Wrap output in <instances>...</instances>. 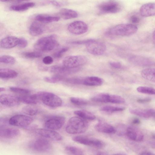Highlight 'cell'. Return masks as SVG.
<instances>
[{
  "label": "cell",
  "mask_w": 155,
  "mask_h": 155,
  "mask_svg": "<svg viewBox=\"0 0 155 155\" xmlns=\"http://www.w3.org/2000/svg\"><path fill=\"white\" fill-rule=\"evenodd\" d=\"M36 132L38 134L43 137L56 141L62 140L63 137L58 133L48 129L38 128Z\"/></svg>",
  "instance_id": "obj_14"
},
{
  "label": "cell",
  "mask_w": 155,
  "mask_h": 155,
  "mask_svg": "<svg viewBox=\"0 0 155 155\" xmlns=\"http://www.w3.org/2000/svg\"><path fill=\"white\" fill-rule=\"evenodd\" d=\"M65 150L69 155H84L83 150L75 146H67L65 147Z\"/></svg>",
  "instance_id": "obj_33"
},
{
  "label": "cell",
  "mask_w": 155,
  "mask_h": 155,
  "mask_svg": "<svg viewBox=\"0 0 155 155\" xmlns=\"http://www.w3.org/2000/svg\"><path fill=\"white\" fill-rule=\"evenodd\" d=\"M79 68H70L63 66L54 65L50 68V71L55 75L65 76L76 72L79 70Z\"/></svg>",
  "instance_id": "obj_17"
},
{
  "label": "cell",
  "mask_w": 155,
  "mask_h": 155,
  "mask_svg": "<svg viewBox=\"0 0 155 155\" xmlns=\"http://www.w3.org/2000/svg\"><path fill=\"white\" fill-rule=\"evenodd\" d=\"M70 101L73 104L77 106H84L88 104V102L86 100L77 97H71Z\"/></svg>",
  "instance_id": "obj_40"
},
{
  "label": "cell",
  "mask_w": 155,
  "mask_h": 155,
  "mask_svg": "<svg viewBox=\"0 0 155 155\" xmlns=\"http://www.w3.org/2000/svg\"><path fill=\"white\" fill-rule=\"evenodd\" d=\"M114 155H126L123 154H115Z\"/></svg>",
  "instance_id": "obj_56"
},
{
  "label": "cell",
  "mask_w": 155,
  "mask_h": 155,
  "mask_svg": "<svg viewBox=\"0 0 155 155\" xmlns=\"http://www.w3.org/2000/svg\"><path fill=\"white\" fill-rule=\"evenodd\" d=\"M140 155H155V154L150 152L144 151Z\"/></svg>",
  "instance_id": "obj_52"
},
{
  "label": "cell",
  "mask_w": 155,
  "mask_h": 155,
  "mask_svg": "<svg viewBox=\"0 0 155 155\" xmlns=\"http://www.w3.org/2000/svg\"><path fill=\"white\" fill-rule=\"evenodd\" d=\"M42 61L45 64H50L53 62V59L51 57L47 56L43 58Z\"/></svg>",
  "instance_id": "obj_46"
},
{
  "label": "cell",
  "mask_w": 155,
  "mask_h": 155,
  "mask_svg": "<svg viewBox=\"0 0 155 155\" xmlns=\"http://www.w3.org/2000/svg\"><path fill=\"white\" fill-rule=\"evenodd\" d=\"M19 38L14 36H8L3 38L0 42L1 48L10 49L18 45Z\"/></svg>",
  "instance_id": "obj_18"
},
{
  "label": "cell",
  "mask_w": 155,
  "mask_h": 155,
  "mask_svg": "<svg viewBox=\"0 0 155 155\" xmlns=\"http://www.w3.org/2000/svg\"><path fill=\"white\" fill-rule=\"evenodd\" d=\"M86 47L87 51L94 55H102L105 52L106 49V45L104 43L93 39H89L86 45Z\"/></svg>",
  "instance_id": "obj_8"
},
{
  "label": "cell",
  "mask_w": 155,
  "mask_h": 155,
  "mask_svg": "<svg viewBox=\"0 0 155 155\" xmlns=\"http://www.w3.org/2000/svg\"><path fill=\"white\" fill-rule=\"evenodd\" d=\"M64 77L54 74L51 76L45 77L44 80L45 81L49 83H55L64 80Z\"/></svg>",
  "instance_id": "obj_37"
},
{
  "label": "cell",
  "mask_w": 155,
  "mask_h": 155,
  "mask_svg": "<svg viewBox=\"0 0 155 155\" xmlns=\"http://www.w3.org/2000/svg\"><path fill=\"white\" fill-rule=\"evenodd\" d=\"M68 29L71 34L80 35L85 33L88 30V27L84 22L77 21L71 23L68 26Z\"/></svg>",
  "instance_id": "obj_13"
},
{
  "label": "cell",
  "mask_w": 155,
  "mask_h": 155,
  "mask_svg": "<svg viewBox=\"0 0 155 155\" xmlns=\"http://www.w3.org/2000/svg\"><path fill=\"white\" fill-rule=\"evenodd\" d=\"M40 100L45 105L51 107H58L62 104L61 99L56 95L50 92L39 93Z\"/></svg>",
  "instance_id": "obj_5"
},
{
  "label": "cell",
  "mask_w": 155,
  "mask_h": 155,
  "mask_svg": "<svg viewBox=\"0 0 155 155\" xmlns=\"http://www.w3.org/2000/svg\"><path fill=\"white\" fill-rule=\"evenodd\" d=\"M84 78L75 77L64 78V80L66 82L73 84H83Z\"/></svg>",
  "instance_id": "obj_42"
},
{
  "label": "cell",
  "mask_w": 155,
  "mask_h": 155,
  "mask_svg": "<svg viewBox=\"0 0 155 155\" xmlns=\"http://www.w3.org/2000/svg\"><path fill=\"white\" fill-rule=\"evenodd\" d=\"M65 121V117L63 116H54L47 120L45 123L44 126L46 129L57 130L61 128Z\"/></svg>",
  "instance_id": "obj_12"
},
{
  "label": "cell",
  "mask_w": 155,
  "mask_h": 155,
  "mask_svg": "<svg viewBox=\"0 0 155 155\" xmlns=\"http://www.w3.org/2000/svg\"><path fill=\"white\" fill-rule=\"evenodd\" d=\"M56 35H51L44 37L38 40L34 45L35 49L42 52L51 51L58 47L59 43Z\"/></svg>",
  "instance_id": "obj_2"
},
{
  "label": "cell",
  "mask_w": 155,
  "mask_h": 155,
  "mask_svg": "<svg viewBox=\"0 0 155 155\" xmlns=\"http://www.w3.org/2000/svg\"><path fill=\"white\" fill-rule=\"evenodd\" d=\"M59 14L62 18L65 20L75 18L78 15V13L75 11L66 8L61 9L59 12Z\"/></svg>",
  "instance_id": "obj_26"
},
{
  "label": "cell",
  "mask_w": 155,
  "mask_h": 155,
  "mask_svg": "<svg viewBox=\"0 0 155 155\" xmlns=\"http://www.w3.org/2000/svg\"><path fill=\"white\" fill-rule=\"evenodd\" d=\"M109 94L102 93L98 94L91 98L92 101L96 102L107 103H108Z\"/></svg>",
  "instance_id": "obj_32"
},
{
  "label": "cell",
  "mask_w": 155,
  "mask_h": 155,
  "mask_svg": "<svg viewBox=\"0 0 155 155\" xmlns=\"http://www.w3.org/2000/svg\"><path fill=\"white\" fill-rule=\"evenodd\" d=\"M68 47L63 48L54 53L53 55V56L54 58H61L64 54L68 51Z\"/></svg>",
  "instance_id": "obj_44"
},
{
  "label": "cell",
  "mask_w": 155,
  "mask_h": 155,
  "mask_svg": "<svg viewBox=\"0 0 155 155\" xmlns=\"http://www.w3.org/2000/svg\"><path fill=\"white\" fill-rule=\"evenodd\" d=\"M5 88L4 87H0V92H3L5 91Z\"/></svg>",
  "instance_id": "obj_55"
},
{
  "label": "cell",
  "mask_w": 155,
  "mask_h": 155,
  "mask_svg": "<svg viewBox=\"0 0 155 155\" xmlns=\"http://www.w3.org/2000/svg\"><path fill=\"white\" fill-rule=\"evenodd\" d=\"M49 2L50 3L57 7H60L62 5V3L56 1H50Z\"/></svg>",
  "instance_id": "obj_50"
},
{
  "label": "cell",
  "mask_w": 155,
  "mask_h": 155,
  "mask_svg": "<svg viewBox=\"0 0 155 155\" xmlns=\"http://www.w3.org/2000/svg\"><path fill=\"white\" fill-rule=\"evenodd\" d=\"M94 128L97 131L106 134H114L117 130L112 125L106 122H100L97 124Z\"/></svg>",
  "instance_id": "obj_20"
},
{
  "label": "cell",
  "mask_w": 155,
  "mask_h": 155,
  "mask_svg": "<svg viewBox=\"0 0 155 155\" xmlns=\"http://www.w3.org/2000/svg\"><path fill=\"white\" fill-rule=\"evenodd\" d=\"M72 140L74 141L81 144L92 146L98 149L104 147L105 145L103 141L99 139L85 136H75L72 138Z\"/></svg>",
  "instance_id": "obj_7"
},
{
  "label": "cell",
  "mask_w": 155,
  "mask_h": 155,
  "mask_svg": "<svg viewBox=\"0 0 155 155\" xmlns=\"http://www.w3.org/2000/svg\"><path fill=\"white\" fill-rule=\"evenodd\" d=\"M18 73L12 69L2 68L0 69V77L1 78L9 79L14 78L16 77Z\"/></svg>",
  "instance_id": "obj_30"
},
{
  "label": "cell",
  "mask_w": 155,
  "mask_h": 155,
  "mask_svg": "<svg viewBox=\"0 0 155 155\" xmlns=\"http://www.w3.org/2000/svg\"><path fill=\"white\" fill-rule=\"evenodd\" d=\"M74 113L78 116L86 120H92L96 118L94 115L91 112L84 110H75Z\"/></svg>",
  "instance_id": "obj_31"
},
{
  "label": "cell",
  "mask_w": 155,
  "mask_h": 155,
  "mask_svg": "<svg viewBox=\"0 0 155 155\" xmlns=\"http://www.w3.org/2000/svg\"><path fill=\"white\" fill-rule=\"evenodd\" d=\"M12 91L17 94L23 95H27L29 94L30 91L27 89L16 87H11L9 88Z\"/></svg>",
  "instance_id": "obj_43"
},
{
  "label": "cell",
  "mask_w": 155,
  "mask_h": 155,
  "mask_svg": "<svg viewBox=\"0 0 155 155\" xmlns=\"http://www.w3.org/2000/svg\"><path fill=\"white\" fill-rule=\"evenodd\" d=\"M22 111L27 115L33 116L38 113V110L37 107L32 105H27L23 107Z\"/></svg>",
  "instance_id": "obj_36"
},
{
  "label": "cell",
  "mask_w": 155,
  "mask_h": 155,
  "mask_svg": "<svg viewBox=\"0 0 155 155\" xmlns=\"http://www.w3.org/2000/svg\"><path fill=\"white\" fill-rule=\"evenodd\" d=\"M35 19L39 22L44 23H49L58 21L60 19V17L57 16L40 14L36 16Z\"/></svg>",
  "instance_id": "obj_25"
},
{
  "label": "cell",
  "mask_w": 155,
  "mask_h": 155,
  "mask_svg": "<svg viewBox=\"0 0 155 155\" xmlns=\"http://www.w3.org/2000/svg\"><path fill=\"white\" fill-rule=\"evenodd\" d=\"M20 102L28 104H36L40 100L39 93L32 95H25L18 97Z\"/></svg>",
  "instance_id": "obj_23"
},
{
  "label": "cell",
  "mask_w": 155,
  "mask_h": 155,
  "mask_svg": "<svg viewBox=\"0 0 155 155\" xmlns=\"http://www.w3.org/2000/svg\"><path fill=\"white\" fill-rule=\"evenodd\" d=\"M44 31L43 26L37 22L32 23L29 28L30 34L33 36H38L42 34Z\"/></svg>",
  "instance_id": "obj_24"
},
{
  "label": "cell",
  "mask_w": 155,
  "mask_h": 155,
  "mask_svg": "<svg viewBox=\"0 0 155 155\" xmlns=\"http://www.w3.org/2000/svg\"><path fill=\"white\" fill-rule=\"evenodd\" d=\"M109 64L112 67L116 69H120L122 67L121 64L117 62H110Z\"/></svg>",
  "instance_id": "obj_47"
},
{
  "label": "cell",
  "mask_w": 155,
  "mask_h": 155,
  "mask_svg": "<svg viewBox=\"0 0 155 155\" xmlns=\"http://www.w3.org/2000/svg\"><path fill=\"white\" fill-rule=\"evenodd\" d=\"M140 13L143 17L155 16V3H149L143 4L140 9Z\"/></svg>",
  "instance_id": "obj_19"
},
{
  "label": "cell",
  "mask_w": 155,
  "mask_h": 155,
  "mask_svg": "<svg viewBox=\"0 0 155 155\" xmlns=\"http://www.w3.org/2000/svg\"><path fill=\"white\" fill-rule=\"evenodd\" d=\"M96 155H108L107 153L103 152H98Z\"/></svg>",
  "instance_id": "obj_53"
},
{
  "label": "cell",
  "mask_w": 155,
  "mask_h": 155,
  "mask_svg": "<svg viewBox=\"0 0 155 155\" xmlns=\"http://www.w3.org/2000/svg\"><path fill=\"white\" fill-rule=\"evenodd\" d=\"M152 38L153 42L155 45V30L153 32L152 35Z\"/></svg>",
  "instance_id": "obj_54"
},
{
  "label": "cell",
  "mask_w": 155,
  "mask_h": 155,
  "mask_svg": "<svg viewBox=\"0 0 155 155\" xmlns=\"http://www.w3.org/2000/svg\"><path fill=\"white\" fill-rule=\"evenodd\" d=\"M141 75L145 79L155 83V68L144 69L142 71Z\"/></svg>",
  "instance_id": "obj_29"
},
{
  "label": "cell",
  "mask_w": 155,
  "mask_h": 155,
  "mask_svg": "<svg viewBox=\"0 0 155 155\" xmlns=\"http://www.w3.org/2000/svg\"><path fill=\"white\" fill-rule=\"evenodd\" d=\"M125 107H124L107 105L101 107L100 110L102 111L110 113L123 111Z\"/></svg>",
  "instance_id": "obj_34"
},
{
  "label": "cell",
  "mask_w": 155,
  "mask_h": 155,
  "mask_svg": "<svg viewBox=\"0 0 155 155\" xmlns=\"http://www.w3.org/2000/svg\"><path fill=\"white\" fill-rule=\"evenodd\" d=\"M87 61V58L84 56L79 55L69 56L65 57L63 60L64 66L70 68H79L85 64Z\"/></svg>",
  "instance_id": "obj_4"
},
{
  "label": "cell",
  "mask_w": 155,
  "mask_h": 155,
  "mask_svg": "<svg viewBox=\"0 0 155 155\" xmlns=\"http://www.w3.org/2000/svg\"><path fill=\"white\" fill-rule=\"evenodd\" d=\"M151 101L150 98H140L137 100V102L140 103H148Z\"/></svg>",
  "instance_id": "obj_49"
},
{
  "label": "cell",
  "mask_w": 155,
  "mask_h": 155,
  "mask_svg": "<svg viewBox=\"0 0 155 155\" xmlns=\"http://www.w3.org/2000/svg\"><path fill=\"white\" fill-rule=\"evenodd\" d=\"M0 102L5 106L13 107L19 105L20 101L18 97L9 94H4L0 95Z\"/></svg>",
  "instance_id": "obj_15"
},
{
  "label": "cell",
  "mask_w": 155,
  "mask_h": 155,
  "mask_svg": "<svg viewBox=\"0 0 155 155\" xmlns=\"http://www.w3.org/2000/svg\"><path fill=\"white\" fill-rule=\"evenodd\" d=\"M0 62L5 64H12L15 63L16 60L13 56L4 55L0 56Z\"/></svg>",
  "instance_id": "obj_39"
},
{
  "label": "cell",
  "mask_w": 155,
  "mask_h": 155,
  "mask_svg": "<svg viewBox=\"0 0 155 155\" xmlns=\"http://www.w3.org/2000/svg\"><path fill=\"white\" fill-rule=\"evenodd\" d=\"M137 26L133 24L124 23L119 24L111 28L108 31L109 35L119 36H127L136 33Z\"/></svg>",
  "instance_id": "obj_3"
},
{
  "label": "cell",
  "mask_w": 155,
  "mask_h": 155,
  "mask_svg": "<svg viewBox=\"0 0 155 155\" xmlns=\"http://www.w3.org/2000/svg\"><path fill=\"white\" fill-rule=\"evenodd\" d=\"M20 134L19 130L15 128L2 129L0 130V137L4 138H15L19 136Z\"/></svg>",
  "instance_id": "obj_22"
},
{
  "label": "cell",
  "mask_w": 155,
  "mask_h": 155,
  "mask_svg": "<svg viewBox=\"0 0 155 155\" xmlns=\"http://www.w3.org/2000/svg\"><path fill=\"white\" fill-rule=\"evenodd\" d=\"M35 4L32 2H28L11 6L10 9L16 12H23L35 6Z\"/></svg>",
  "instance_id": "obj_28"
},
{
  "label": "cell",
  "mask_w": 155,
  "mask_h": 155,
  "mask_svg": "<svg viewBox=\"0 0 155 155\" xmlns=\"http://www.w3.org/2000/svg\"><path fill=\"white\" fill-rule=\"evenodd\" d=\"M29 148L32 150L41 153L49 152L52 149L50 142L44 138H38L32 141L29 144Z\"/></svg>",
  "instance_id": "obj_6"
},
{
  "label": "cell",
  "mask_w": 155,
  "mask_h": 155,
  "mask_svg": "<svg viewBox=\"0 0 155 155\" xmlns=\"http://www.w3.org/2000/svg\"><path fill=\"white\" fill-rule=\"evenodd\" d=\"M33 119L31 117L24 115H16L12 117L8 120L11 125L21 127H25L29 125Z\"/></svg>",
  "instance_id": "obj_9"
},
{
  "label": "cell",
  "mask_w": 155,
  "mask_h": 155,
  "mask_svg": "<svg viewBox=\"0 0 155 155\" xmlns=\"http://www.w3.org/2000/svg\"><path fill=\"white\" fill-rule=\"evenodd\" d=\"M125 100L122 97L114 94H109L108 103L116 104H121L124 103Z\"/></svg>",
  "instance_id": "obj_35"
},
{
  "label": "cell",
  "mask_w": 155,
  "mask_h": 155,
  "mask_svg": "<svg viewBox=\"0 0 155 155\" xmlns=\"http://www.w3.org/2000/svg\"><path fill=\"white\" fill-rule=\"evenodd\" d=\"M103 83V80L96 76H90L84 78L83 84L88 86H98Z\"/></svg>",
  "instance_id": "obj_27"
},
{
  "label": "cell",
  "mask_w": 155,
  "mask_h": 155,
  "mask_svg": "<svg viewBox=\"0 0 155 155\" xmlns=\"http://www.w3.org/2000/svg\"><path fill=\"white\" fill-rule=\"evenodd\" d=\"M137 91L139 93L155 95V89L147 87L139 86L137 88Z\"/></svg>",
  "instance_id": "obj_38"
},
{
  "label": "cell",
  "mask_w": 155,
  "mask_h": 155,
  "mask_svg": "<svg viewBox=\"0 0 155 155\" xmlns=\"http://www.w3.org/2000/svg\"><path fill=\"white\" fill-rule=\"evenodd\" d=\"M140 122V120L138 118H134L132 121V123L134 124H139Z\"/></svg>",
  "instance_id": "obj_51"
},
{
  "label": "cell",
  "mask_w": 155,
  "mask_h": 155,
  "mask_svg": "<svg viewBox=\"0 0 155 155\" xmlns=\"http://www.w3.org/2000/svg\"><path fill=\"white\" fill-rule=\"evenodd\" d=\"M28 44V41L25 39L24 38H19L18 45L20 48H24L27 46Z\"/></svg>",
  "instance_id": "obj_45"
},
{
  "label": "cell",
  "mask_w": 155,
  "mask_h": 155,
  "mask_svg": "<svg viewBox=\"0 0 155 155\" xmlns=\"http://www.w3.org/2000/svg\"><path fill=\"white\" fill-rule=\"evenodd\" d=\"M128 59L131 63L139 66H149L155 64L154 60L142 56L131 55L129 56Z\"/></svg>",
  "instance_id": "obj_11"
},
{
  "label": "cell",
  "mask_w": 155,
  "mask_h": 155,
  "mask_svg": "<svg viewBox=\"0 0 155 155\" xmlns=\"http://www.w3.org/2000/svg\"><path fill=\"white\" fill-rule=\"evenodd\" d=\"M87 121L78 116L72 117L68 120L65 130L70 134L83 133L87 130L88 127Z\"/></svg>",
  "instance_id": "obj_1"
},
{
  "label": "cell",
  "mask_w": 155,
  "mask_h": 155,
  "mask_svg": "<svg viewBox=\"0 0 155 155\" xmlns=\"http://www.w3.org/2000/svg\"><path fill=\"white\" fill-rule=\"evenodd\" d=\"M130 21L133 23H137L140 21V19L137 16L135 15L131 16L130 18Z\"/></svg>",
  "instance_id": "obj_48"
},
{
  "label": "cell",
  "mask_w": 155,
  "mask_h": 155,
  "mask_svg": "<svg viewBox=\"0 0 155 155\" xmlns=\"http://www.w3.org/2000/svg\"><path fill=\"white\" fill-rule=\"evenodd\" d=\"M126 135L131 140L137 142L142 141L144 138L142 132L137 128L133 126L127 127Z\"/></svg>",
  "instance_id": "obj_16"
},
{
  "label": "cell",
  "mask_w": 155,
  "mask_h": 155,
  "mask_svg": "<svg viewBox=\"0 0 155 155\" xmlns=\"http://www.w3.org/2000/svg\"><path fill=\"white\" fill-rule=\"evenodd\" d=\"M23 56L28 58L33 59L41 57L42 54L39 52H26L22 54Z\"/></svg>",
  "instance_id": "obj_41"
},
{
  "label": "cell",
  "mask_w": 155,
  "mask_h": 155,
  "mask_svg": "<svg viewBox=\"0 0 155 155\" xmlns=\"http://www.w3.org/2000/svg\"><path fill=\"white\" fill-rule=\"evenodd\" d=\"M98 8L100 12L101 13H114L119 12L121 6L116 1H109L100 4Z\"/></svg>",
  "instance_id": "obj_10"
},
{
  "label": "cell",
  "mask_w": 155,
  "mask_h": 155,
  "mask_svg": "<svg viewBox=\"0 0 155 155\" xmlns=\"http://www.w3.org/2000/svg\"><path fill=\"white\" fill-rule=\"evenodd\" d=\"M129 112L133 114L145 118H148L152 117L155 111L153 109H143L130 108Z\"/></svg>",
  "instance_id": "obj_21"
}]
</instances>
